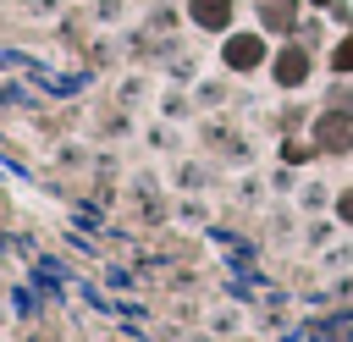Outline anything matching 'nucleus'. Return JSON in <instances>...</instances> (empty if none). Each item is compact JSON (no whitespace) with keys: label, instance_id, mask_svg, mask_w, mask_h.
<instances>
[{"label":"nucleus","instance_id":"nucleus-1","mask_svg":"<svg viewBox=\"0 0 353 342\" xmlns=\"http://www.w3.org/2000/svg\"><path fill=\"white\" fill-rule=\"evenodd\" d=\"M259 61H265V39H259V33L226 39V66H232V72H248V66H259Z\"/></svg>","mask_w":353,"mask_h":342},{"label":"nucleus","instance_id":"nucleus-2","mask_svg":"<svg viewBox=\"0 0 353 342\" xmlns=\"http://www.w3.org/2000/svg\"><path fill=\"white\" fill-rule=\"evenodd\" d=\"M193 22L199 28H226L232 22V0H193Z\"/></svg>","mask_w":353,"mask_h":342},{"label":"nucleus","instance_id":"nucleus-3","mask_svg":"<svg viewBox=\"0 0 353 342\" xmlns=\"http://www.w3.org/2000/svg\"><path fill=\"white\" fill-rule=\"evenodd\" d=\"M303 72H309V55H303V50H287V55L276 61V83H287V88H298Z\"/></svg>","mask_w":353,"mask_h":342},{"label":"nucleus","instance_id":"nucleus-4","mask_svg":"<svg viewBox=\"0 0 353 342\" xmlns=\"http://www.w3.org/2000/svg\"><path fill=\"white\" fill-rule=\"evenodd\" d=\"M259 17H265L270 28H287V22H292V0H259Z\"/></svg>","mask_w":353,"mask_h":342},{"label":"nucleus","instance_id":"nucleus-5","mask_svg":"<svg viewBox=\"0 0 353 342\" xmlns=\"http://www.w3.org/2000/svg\"><path fill=\"white\" fill-rule=\"evenodd\" d=\"M336 66H342V72H353V44H342V50H336Z\"/></svg>","mask_w":353,"mask_h":342},{"label":"nucleus","instance_id":"nucleus-6","mask_svg":"<svg viewBox=\"0 0 353 342\" xmlns=\"http://www.w3.org/2000/svg\"><path fill=\"white\" fill-rule=\"evenodd\" d=\"M342 221L353 226V193H342Z\"/></svg>","mask_w":353,"mask_h":342}]
</instances>
